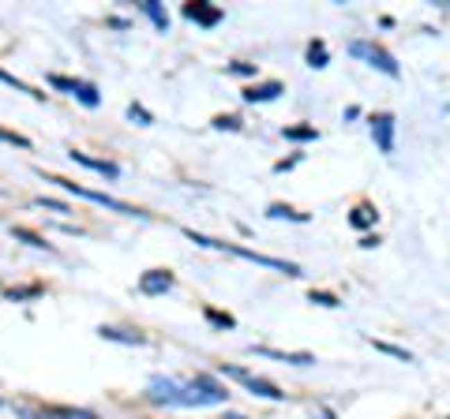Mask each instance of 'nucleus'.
<instances>
[{
	"mask_svg": "<svg viewBox=\"0 0 450 419\" xmlns=\"http://www.w3.org/2000/svg\"><path fill=\"white\" fill-rule=\"evenodd\" d=\"M278 94H286V87H282L278 79H270V82H259V87H248L241 98L244 101H274Z\"/></svg>",
	"mask_w": 450,
	"mask_h": 419,
	"instance_id": "9d476101",
	"label": "nucleus"
},
{
	"mask_svg": "<svg viewBox=\"0 0 450 419\" xmlns=\"http://www.w3.org/2000/svg\"><path fill=\"white\" fill-rule=\"evenodd\" d=\"M319 419H334V416H330V412H327V408H323V412H319Z\"/></svg>",
	"mask_w": 450,
	"mask_h": 419,
	"instance_id": "7c9ffc66",
	"label": "nucleus"
},
{
	"mask_svg": "<svg viewBox=\"0 0 450 419\" xmlns=\"http://www.w3.org/2000/svg\"><path fill=\"white\" fill-rule=\"evenodd\" d=\"M139 8H143L146 15H150V19H154V26H158V30H169V15H165L162 8H158V0H143Z\"/></svg>",
	"mask_w": 450,
	"mask_h": 419,
	"instance_id": "4468645a",
	"label": "nucleus"
},
{
	"mask_svg": "<svg viewBox=\"0 0 450 419\" xmlns=\"http://www.w3.org/2000/svg\"><path fill=\"white\" fill-rule=\"evenodd\" d=\"M173 288V269H146L139 277V292L143 296H165Z\"/></svg>",
	"mask_w": 450,
	"mask_h": 419,
	"instance_id": "0eeeda50",
	"label": "nucleus"
},
{
	"mask_svg": "<svg viewBox=\"0 0 450 419\" xmlns=\"http://www.w3.org/2000/svg\"><path fill=\"white\" fill-rule=\"evenodd\" d=\"M184 236H188V240H196V244H203V247H218V251H233V255H241V258H252V262H259V266H270V269H282V274H289V277H300V269L293 266V262H282V258H266V255H255V251H248V247H236V244H222V240H210V236H199L196 229H184Z\"/></svg>",
	"mask_w": 450,
	"mask_h": 419,
	"instance_id": "f03ea898",
	"label": "nucleus"
},
{
	"mask_svg": "<svg viewBox=\"0 0 450 419\" xmlns=\"http://www.w3.org/2000/svg\"><path fill=\"white\" fill-rule=\"evenodd\" d=\"M286 139H293V143H311V139H319L315 127H286Z\"/></svg>",
	"mask_w": 450,
	"mask_h": 419,
	"instance_id": "6ab92c4d",
	"label": "nucleus"
},
{
	"mask_svg": "<svg viewBox=\"0 0 450 419\" xmlns=\"http://www.w3.org/2000/svg\"><path fill=\"white\" fill-rule=\"evenodd\" d=\"M150 400H158V404H180V408H199V404H214L203 389L196 386V382H188V386H180L177 378H150Z\"/></svg>",
	"mask_w": 450,
	"mask_h": 419,
	"instance_id": "f257e3e1",
	"label": "nucleus"
},
{
	"mask_svg": "<svg viewBox=\"0 0 450 419\" xmlns=\"http://www.w3.org/2000/svg\"><path fill=\"white\" fill-rule=\"evenodd\" d=\"M38 206H45V210H57V213H68V206H64V202H57V199H38Z\"/></svg>",
	"mask_w": 450,
	"mask_h": 419,
	"instance_id": "bb28decb",
	"label": "nucleus"
},
{
	"mask_svg": "<svg viewBox=\"0 0 450 419\" xmlns=\"http://www.w3.org/2000/svg\"><path fill=\"white\" fill-rule=\"evenodd\" d=\"M26 419H49V416H26Z\"/></svg>",
	"mask_w": 450,
	"mask_h": 419,
	"instance_id": "2f4dec72",
	"label": "nucleus"
},
{
	"mask_svg": "<svg viewBox=\"0 0 450 419\" xmlns=\"http://www.w3.org/2000/svg\"><path fill=\"white\" fill-rule=\"evenodd\" d=\"M368 344L372 348H379V352H387V356H394V359H401V363H413V356L406 348H398V344H387V341H375V337H368Z\"/></svg>",
	"mask_w": 450,
	"mask_h": 419,
	"instance_id": "dca6fc26",
	"label": "nucleus"
},
{
	"mask_svg": "<svg viewBox=\"0 0 450 419\" xmlns=\"http://www.w3.org/2000/svg\"><path fill=\"white\" fill-rule=\"evenodd\" d=\"M207 319L214 322V326H225V330L233 326V314H222V311H214V307H207Z\"/></svg>",
	"mask_w": 450,
	"mask_h": 419,
	"instance_id": "5701e85b",
	"label": "nucleus"
},
{
	"mask_svg": "<svg viewBox=\"0 0 450 419\" xmlns=\"http://www.w3.org/2000/svg\"><path fill=\"white\" fill-rule=\"evenodd\" d=\"M222 375H229V378H236L244 389H252L255 397H266V400H286V393H282L274 382H266V378H255L252 371H244V367H222Z\"/></svg>",
	"mask_w": 450,
	"mask_h": 419,
	"instance_id": "39448f33",
	"label": "nucleus"
},
{
	"mask_svg": "<svg viewBox=\"0 0 450 419\" xmlns=\"http://www.w3.org/2000/svg\"><path fill=\"white\" fill-rule=\"evenodd\" d=\"M311 303H323V307H338V300L330 292H311Z\"/></svg>",
	"mask_w": 450,
	"mask_h": 419,
	"instance_id": "b1692460",
	"label": "nucleus"
},
{
	"mask_svg": "<svg viewBox=\"0 0 450 419\" xmlns=\"http://www.w3.org/2000/svg\"><path fill=\"white\" fill-rule=\"evenodd\" d=\"M0 143H12V146H31V139H23V135H15V132H4V127H0Z\"/></svg>",
	"mask_w": 450,
	"mask_h": 419,
	"instance_id": "4be33fe9",
	"label": "nucleus"
},
{
	"mask_svg": "<svg viewBox=\"0 0 450 419\" xmlns=\"http://www.w3.org/2000/svg\"><path fill=\"white\" fill-rule=\"evenodd\" d=\"M259 352V356H270V359H282V363H297V367H308V363H315V356H308V352H278V348H252Z\"/></svg>",
	"mask_w": 450,
	"mask_h": 419,
	"instance_id": "9b49d317",
	"label": "nucleus"
},
{
	"mask_svg": "<svg viewBox=\"0 0 450 419\" xmlns=\"http://www.w3.org/2000/svg\"><path fill=\"white\" fill-rule=\"evenodd\" d=\"M128 116H139V120H146V124H150V116H146L139 105H128Z\"/></svg>",
	"mask_w": 450,
	"mask_h": 419,
	"instance_id": "c85d7f7f",
	"label": "nucleus"
},
{
	"mask_svg": "<svg viewBox=\"0 0 450 419\" xmlns=\"http://www.w3.org/2000/svg\"><path fill=\"white\" fill-rule=\"evenodd\" d=\"M270 217H293V221H308V213H297V210L282 206V202H274V206H270Z\"/></svg>",
	"mask_w": 450,
	"mask_h": 419,
	"instance_id": "412c9836",
	"label": "nucleus"
},
{
	"mask_svg": "<svg viewBox=\"0 0 450 419\" xmlns=\"http://www.w3.org/2000/svg\"><path fill=\"white\" fill-rule=\"evenodd\" d=\"M98 333H102V337H105V341H124V344H143V337H139V333H128V330H113V326H102V330H98Z\"/></svg>",
	"mask_w": 450,
	"mask_h": 419,
	"instance_id": "2eb2a0df",
	"label": "nucleus"
},
{
	"mask_svg": "<svg viewBox=\"0 0 450 419\" xmlns=\"http://www.w3.org/2000/svg\"><path fill=\"white\" fill-rule=\"evenodd\" d=\"M372 221H375V213H372V206H356L353 213H349V225H353V229H368Z\"/></svg>",
	"mask_w": 450,
	"mask_h": 419,
	"instance_id": "f3484780",
	"label": "nucleus"
},
{
	"mask_svg": "<svg viewBox=\"0 0 450 419\" xmlns=\"http://www.w3.org/2000/svg\"><path fill=\"white\" fill-rule=\"evenodd\" d=\"M71 157H76L79 165H87V169H94V172H102V176H109V180H116L121 176V169H116L113 161H94V157H87L83 150H71Z\"/></svg>",
	"mask_w": 450,
	"mask_h": 419,
	"instance_id": "ddd939ff",
	"label": "nucleus"
},
{
	"mask_svg": "<svg viewBox=\"0 0 450 419\" xmlns=\"http://www.w3.org/2000/svg\"><path fill=\"white\" fill-rule=\"evenodd\" d=\"M214 127H229V132H236V127H241V120H236V116H218Z\"/></svg>",
	"mask_w": 450,
	"mask_h": 419,
	"instance_id": "393cba45",
	"label": "nucleus"
},
{
	"mask_svg": "<svg viewBox=\"0 0 450 419\" xmlns=\"http://www.w3.org/2000/svg\"><path fill=\"white\" fill-rule=\"evenodd\" d=\"M12 236L23 240V244H31V247H45V240L38 236V232H31V229H12Z\"/></svg>",
	"mask_w": 450,
	"mask_h": 419,
	"instance_id": "aec40b11",
	"label": "nucleus"
},
{
	"mask_svg": "<svg viewBox=\"0 0 450 419\" xmlns=\"http://www.w3.org/2000/svg\"><path fill=\"white\" fill-rule=\"evenodd\" d=\"M349 53H353V57H364L372 68H379L383 75L398 79V60H394L383 45H375V42H353V45H349Z\"/></svg>",
	"mask_w": 450,
	"mask_h": 419,
	"instance_id": "20e7f679",
	"label": "nucleus"
},
{
	"mask_svg": "<svg viewBox=\"0 0 450 419\" xmlns=\"http://www.w3.org/2000/svg\"><path fill=\"white\" fill-rule=\"evenodd\" d=\"M372 135H375V143H379L383 154H394V116L390 113L372 116Z\"/></svg>",
	"mask_w": 450,
	"mask_h": 419,
	"instance_id": "1a4fd4ad",
	"label": "nucleus"
},
{
	"mask_svg": "<svg viewBox=\"0 0 450 419\" xmlns=\"http://www.w3.org/2000/svg\"><path fill=\"white\" fill-rule=\"evenodd\" d=\"M184 15L191 23H199V26H218L222 23V8L207 4V0H191V4H184Z\"/></svg>",
	"mask_w": 450,
	"mask_h": 419,
	"instance_id": "6e6552de",
	"label": "nucleus"
},
{
	"mask_svg": "<svg viewBox=\"0 0 450 419\" xmlns=\"http://www.w3.org/2000/svg\"><path fill=\"white\" fill-rule=\"evenodd\" d=\"M229 71H236V75H255V68H252V64H233Z\"/></svg>",
	"mask_w": 450,
	"mask_h": 419,
	"instance_id": "cd10ccee",
	"label": "nucleus"
},
{
	"mask_svg": "<svg viewBox=\"0 0 450 419\" xmlns=\"http://www.w3.org/2000/svg\"><path fill=\"white\" fill-rule=\"evenodd\" d=\"M57 416L60 419H94L90 412H71V408H57Z\"/></svg>",
	"mask_w": 450,
	"mask_h": 419,
	"instance_id": "a878e982",
	"label": "nucleus"
},
{
	"mask_svg": "<svg viewBox=\"0 0 450 419\" xmlns=\"http://www.w3.org/2000/svg\"><path fill=\"white\" fill-rule=\"evenodd\" d=\"M49 184H60L64 191H71V195H79V199H90V202H102L105 210H113V213H139L143 217V210H135V206H128V202H121V199H109L105 191H90V188H83V184H76V180H60V176H45Z\"/></svg>",
	"mask_w": 450,
	"mask_h": 419,
	"instance_id": "7ed1b4c3",
	"label": "nucleus"
},
{
	"mask_svg": "<svg viewBox=\"0 0 450 419\" xmlns=\"http://www.w3.org/2000/svg\"><path fill=\"white\" fill-rule=\"evenodd\" d=\"M191 382H196V386L203 389V393H207L210 400H214V404H225V400H229V389H225V386H218V382L210 378V375H196Z\"/></svg>",
	"mask_w": 450,
	"mask_h": 419,
	"instance_id": "f8f14e48",
	"label": "nucleus"
},
{
	"mask_svg": "<svg viewBox=\"0 0 450 419\" xmlns=\"http://www.w3.org/2000/svg\"><path fill=\"white\" fill-rule=\"evenodd\" d=\"M49 82H53V87H57V90H68V94H76V98H79V101H83V105H87V109H94L98 101H102V98H98V90L90 87V82H83V79H68V75H49Z\"/></svg>",
	"mask_w": 450,
	"mask_h": 419,
	"instance_id": "423d86ee",
	"label": "nucleus"
},
{
	"mask_svg": "<svg viewBox=\"0 0 450 419\" xmlns=\"http://www.w3.org/2000/svg\"><path fill=\"white\" fill-rule=\"evenodd\" d=\"M308 64H311V68H327V45L323 42L308 45Z\"/></svg>",
	"mask_w": 450,
	"mask_h": 419,
	"instance_id": "a211bd4d",
	"label": "nucleus"
},
{
	"mask_svg": "<svg viewBox=\"0 0 450 419\" xmlns=\"http://www.w3.org/2000/svg\"><path fill=\"white\" fill-rule=\"evenodd\" d=\"M222 419H248V416H241V412H225Z\"/></svg>",
	"mask_w": 450,
	"mask_h": 419,
	"instance_id": "c756f323",
	"label": "nucleus"
}]
</instances>
